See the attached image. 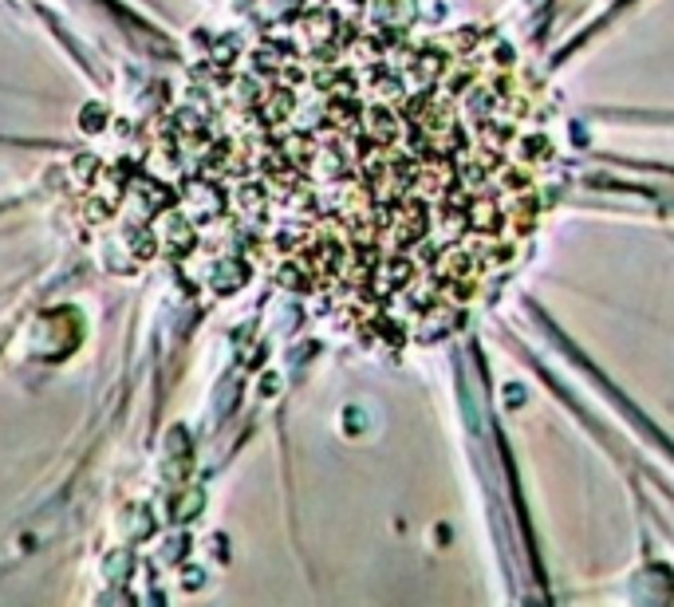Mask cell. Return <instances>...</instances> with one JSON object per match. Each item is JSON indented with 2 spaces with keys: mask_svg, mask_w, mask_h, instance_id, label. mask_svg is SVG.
<instances>
[{
  "mask_svg": "<svg viewBox=\"0 0 674 607\" xmlns=\"http://www.w3.org/2000/svg\"><path fill=\"white\" fill-rule=\"evenodd\" d=\"M213 166L248 257L367 343L454 331L516 264L548 142L505 44L312 16L248 51Z\"/></svg>",
  "mask_w": 674,
  "mask_h": 607,
  "instance_id": "cell-1",
  "label": "cell"
}]
</instances>
